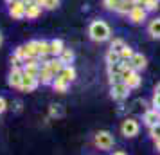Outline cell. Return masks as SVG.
<instances>
[{
	"mask_svg": "<svg viewBox=\"0 0 160 155\" xmlns=\"http://www.w3.org/2000/svg\"><path fill=\"white\" fill-rule=\"evenodd\" d=\"M45 65L49 67V70H51L54 76H59V72H61V70H63V67H65L63 63H61V59H59V58L47 59V61H45Z\"/></svg>",
	"mask_w": 160,
	"mask_h": 155,
	"instance_id": "16",
	"label": "cell"
},
{
	"mask_svg": "<svg viewBox=\"0 0 160 155\" xmlns=\"http://www.w3.org/2000/svg\"><path fill=\"white\" fill-rule=\"evenodd\" d=\"M119 61H122L119 52H115V51H108L106 52V63H108V65H112V63H119Z\"/></svg>",
	"mask_w": 160,
	"mask_h": 155,
	"instance_id": "21",
	"label": "cell"
},
{
	"mask_svg": "<svg viewBox=\"0 0 160 155\" xmlns=\"http://www.w3.org/2000/svg\"><path fill=\"white\" fill-rule=\"evenodd\" d=\"M102 4H104V8H106V9H113V11H115L117 4H119V0H104Z\"/></svg>",
	"mask_w": 160,
	"mask_h": 155,
	"instance_id": "30",
	"label": "cell"
},
{
	"mask_svg": "<svg viewBox=\"0 0 160 155\" xmlns=\"http://www.w3.org/2000/svg\"><path fill=\"white\" fill-rule=\"evenodd\" d=\"M59 78L65 80L67 83H72L74 80H76V69H74L72 65H65L63 67V70L59 72Z\"/></svg>",
	"mask_w": 160,
	"mask_h": 155,
	"instance_id": "17",
	"label": "cell"
},
{
	"mask_svg": "<svg viewBox=\"0 0 160 155\" xmlns=\"http://www.w3.org/2000/svg\"><path fill=\"white\" fill-rule=\"evenodd\" d=\"M25 51L29 58H40V40H31L25 44Z\"/></svg>",
	"mask_w": 160,
	"mask_h": 155,
	"instance_id": "14",
	"label": "cell"
},
{
	"mask_svg": "<svg viewBox=\"0 0 160 155\" xmlns=\"http://www.w3.org/2000/svg\"><path fill=\"white\" fill-rule=\"evenodd\" d=\"M54 78H56V76L49 70V67L45 65V61H43V65H42V69H40V74H38V80H40V83H42V85H52Z\"/></svg>",
	"mask_w": 160,
	"mask_h": 155,
	"instance_id": "11",
	"label": "cell"
},
{
	"mask_svg": "<svg viewBox=\"0 0 160 155\" xmlns=\"http://www.w3.org/2000/svg\"><path fill=\"white\" fill-rule=\"evenodd\" d=\"M58 58L61 59V63H63V65H72V61H74V58H76V54H74L72 49H63V52L59 54Z\"/></svg>",
	"mask_w": 160,
	"mask_h": 155,
	"instance_id": "20",
	"label": "cell"
},
{
	"mask_svg": "<svg viewBox=\"0 0 160 155\" xmlns=\"http://www.w3.org/2000/svg\"><path fill=\"white\" fill-rule=\"evenodd\" d=\"M68 87H70V83H67L65 80H61L59 76H56L54 81H52V89L56 90V92H59V94H65L67 90H68Z\"/></svg>",
	"mask_w": 160,
	"mask_h": 155,
	"instance_id": "19",
	"label": "cell"
},
{
	"mask_svg": "<svg viewBox=\"0 0 160 155\" xmlns=\"http://www.w3.org/2000/svg\"><path fill=\"white\" fill-rule=\"evenodd\" d=\"M6 108H8V103H6V99H4V97L0 96V114H2V112H6Z\"/></svg>",
	"mask_w": 160,
	"mask_h": 155,
	"instance_id": "32",
	"label": "cell"
},
{
	"mask_svg": "<svg viewBox=\"0 0 160 155\" xmlns=\"http://www.w3.org/2000/svg\"><path fill=\"white\" fill-rule=\"evenodd\" d=\"M142 121H144V125L148 126V128H151V126L158 125L160 121V112L155 110V108H149V110L144 112V117H142Z\"/></svg>",
	"mask_w": 160,
	"mask_h": 155,
	"instance_id": "9",
	"label": "cell"
},
{
	"mask_svg": "<svg viewBox=\"0 0 160 155\" xmlns=\"http://www.w3.org/2000/svg\"><path fill=\"white\" fill-rule=\"evenodd\" d=\"M88 34H90V38L94 42H104V40L110 38L112 29H110V25L104 20H94L90 23V27H88Z\"/></svg>",
	"mask_w": 160,
	"mask_h": 155,
	"instance_id": "1",
	"label": "cell"
},
{
	"mask_svg": "<svg viewBox=\"0 0 160 155\" xmlns=\"http://www.w3.org/2000/svg\"><path fill=\"white\" fill-rule=\"evenodd\" d=\"M128 16H130V20L133 23H142L146 20V16H148V11H146L140 4H135V8L131 9V13Z\"/></svg>",
	"mask_w": 160,
	"mask_h": 155,
	"instance_id": "7",
	"label": "cell"
},
{
	"mask_svg": "<svg viewBox=\"0 0 160 155\" xmlns=\"http://www.w3.org/2000/svg\"><path fill=\"white\" fill-rule=\"evenodd\" d=\"M140 6H142L146 11H155V9L158 8V0H142Z\"/></svg>",
	"mask_w": 160,
	"mask_h": 155,
	"instance_id": "23",
	"label": "cell"
},
{
	"mask_svg": "<svg viewBox=\"0 0 160 155\" xmlns=\"http://www.w3.org/2000/svg\"><path fill=\"white\" fill-rule=\"evenodd\" d=\"M45 56H49V42L40 40V58H45Z\"/></svg>",
	"mask_w": 160,
	"mask_h": 155,
	"instance_id": "26",
	"label": "cell"
},
{
	"mask_svg": "<svg viewBox=\"0 0 160 155\" xmlns=\"http://www.w3.org/2000/svg\"><path fill=\"white\" fill-rule=\"evenodd\" d=\"M59 8V0H45L43 2V9H49V11H52V9Z\"/></svg>",
	"mask_w": 160,
	"mask_h": 155,
	"instance_id": "28",
	"label": "cell"
},
{
	"mask_svg": "<svg viewBox=\"0 0 160 155\" xmlns=\"http://www.w3.org/2000/svg\"><path fill=\"white\" fill-rule=\"evenodd\" d=\"M130 63V67L133 69V70H142V69H146V65H148V59H146L144 54H140V52H135L133 56H131V59L128 61Z\"/></svg>",
	"mask_w": 160,
	"mask_h": 155,
	"instance_id": "10",
	"label": "cell"
},
{
	"mask_svg": "<svg viewBox=\"0 0 160 155\" xmlns=\"http://www.w3.org/2000/svg\"><path fill=\"white\" fill-rule=\"evenodd\" d=\"M158 2H160V0H158Z\"/></svg>",
	"mask_w": 160,
	"mask_h": 155,
	"instance_id": "39",
	"label": "cell"
},
{
	"mask_svg": "<svg viewBox=\"0 0 160 155\" xmlns=\"http://www.w3.org/2000/svg\"><path fill=\"white\" fill-rule=\"evenodd\" d=\"M155 94H160V83L157 85V87H155Z\"/></svg>",
	"mask_w": 160,
	"mask_h": 155,
	"instance_id": "35",
	"label": "cell"
},
{
	"mask_svg": "<svg viewBox=\"0 0 160 155\" xmlns=\"http://www.w3.org/2000/svg\"><path fill=\"white\" fill-rule=\"evenodd\" d=\"M38 85H40V80H38V78L23 74V80H22V85H20V90H22V92H32V90H36Z\"/></svg>",
	"mask_w": 160,
	"mask_h": 155,
	"instance_id": "8",
	"label": "cell"
},
{
	"mask_svg": "<svg viewBox=\"0 0 160 155\" xmlns=\"http://www.w3.org/2000/svg\"><path fill=\"white\" fill-rule=\"evenodd\" d=\"M133 8H135V2H133V0H119L115 11L121 13V15H130Z\"/></svg>",
	"mask_w": 160,
	"mask_h": 155,
	"instance_id": "15",
	"label": "cell"
},
{
	"mask_svg": "<svg viewBox=\"0 0 160 155\" xmlns=\"http://www.w3.org/2000/svg\"><path fill=\"white\" fill-rule=\"evenodd\" d=\"M112 155H128L126 152H122V150H117V152H113Z\"/></svg>",
	"mask_w": 160,
	"mask_h": 155,
	"instance_id": "33",
	"label": "cell"
},
{
	"mask_svg": "<svg viewBox=\"0 0 160 155\" xmlns=\"http://www.w3.org/2000/svg\"><path fill=\"white\" fill-rule=\"evenodd\" d=\"M42 11H43V6H40L36 2H32L29 4L27 8H25V18H29V20H36L38 16L42 15Z\"/></svg>",
	"mask_w": 160,
	"mask_h": 155,
	"instance_id": "12",
	"label": "cell"
},
{
	"mask_svg": "<svg viewBox=\"0 0 160 155\" xmlns=\"http://www.w3.org/2000/svg\"><path fill=\"white\" fill-rule=\"evenodd\" d=\"M94 142L99 150L106 152V150H110V148L115 144V139H113V135H112L108 130H99V132L94 135Z\"/></svg>",
	"mask_w": 160,
	"mask_h": 155,
	"instance_id": "2",
	"label": "cell"
},
{
	"mask_svg": "<svg viewBox=\"0 0 160 155\" xmlns=\"http://www.w3.org/2000/svg\"><path fill=\"white\" fill-rule=\"evenodd\" d=\"M15 56H18V58L22 59V61H27V59H29V56H27V51H25V45H20V47H16Z\"/></svg>",
	"mask_w": 160,
	"mask_h": 155,
	"instance_id": "25",
	"label": "cell"
},
{
	"mask_svg": "<svg viewBox=\"0 0 160 155\" xmlns=\"http://www.w3.org/2000/svg\"><path fill=\"white\" fill-rule=\"evenodd\" d=\"M119 54H121V59H122V61H130L131 56H133L135 52H133V49H131V47H128V45H126V47H124Z\"/></svg>",
	"mask_w": 160,
	"mask_h": 155,
	"instance_id": "24",
	"label": "cell"
},
{
	"mask_svg": "<svg viewBox=\"0 0 160 155\" xmlns=\"http://www.w3.org/2000/svg\"><path fill=\"white\" fill-rule=\"evenodd\" d=\"M22 80H23V70H22V67H15V69H11L9 78H8V85H9V87L20 89Z\"/></svg>",
	"mask_w": 160,
	"mask_h": 155,
	"instance_id": "6",
	"label": "cell"
},
{
	"mask_svg": "<svg viewBox=\"0 0 160 155\" xmlns=\"http://www.w3.org/2000/svg\"><path fill=\"white\" fill-rule=\"evenodd\" d=\"M13 2H16V0H6V4H8V6H9V4H13Z\"/></svg>",
	"mask_w": 160,
	"mask_h": 155,
	"instance_id": "37",
	"label": "cell"
},
{
	"mask_svg": "<svg viewBox=\"0 0 160 155\" xmlns=\"http://www.w3.org/2000/svg\"><path fill=\"white\" fill-rule=\"evenodd\" d=\"M138 130H140V126H138L137 119H133V117H126L122 121V125H121V133H122L124 137H128V139L137 137Z\"/></svg>",
	"mask_w": 160,
	"mask_h": 155,
	"instance_id": "3",
	"label": "cell"
},
{
	"mask_svg": "<svg viewBox=\"0 0 160 155\" xmlns=\"http://www.w3.org/2000/svg\"><path fill=\"white\" fill-rule=\"evenodd\" d=\"M148 33H149V36L151 38H157L160 40V18H153L149 25H148Z\"/></svg>",
	"mask_w": 160,
	"mask_h": 155,
	"instance_id": "18",
	"label": "cell"
},
{
	"mask_svg": "<svg viewBox=\"0 0 160 155\" xmlns=\"http://www.w3.org/2000/svg\"><path fill=\"white\" fill-rule=\"evenodd\" d=\"M126 47V44H124V40H121V38H115L113 42H112V45H110V51H115V52H121Z\"/></svg>",
	"mask_w": 160,
	"mask_h": 155,
	"instance_id": "22",
	"label": "cell"
},
{
	"mask_svg": "<svg viewBox=\"0 0 160 155\" xmlns=\"http://www.w3.org/2000/svg\"><path fill=\"white\" fill-rule=\"evenodd\" d=\"M130 90L131 89L124 81H119V83H113V85H112V89H110V96L113 97L115 101H122V99L128 97Z\"/></svg>",
	"mask_w": 160,
	"mask_h": 155,
	"instance_id": "4",
	"label": "cell"
},
{
	"mask_svg": "<svg viewBox=\"0 0 160 155\" xmlns=\"http://www.w3.org/2000/svg\"><path fill=\"white\" fill-rule=\"evenodd\" d=\"M34 2H36V4H40V6H43V2H45V0H34Z\"/></svg>",
	"mask_w": 160,
	"mask_h": 155,
	"instance_id": "36",
	"label": "cell"
},
{
	"mask_svg": "<svg viewBox=\"0 0 160 155\" xmlns=\"http://www.w3.org/2000/svg\"><path fill=\"white\" fill-rule=\"evenodd\" d=\"M25 4H23L22 0H16V2H13V4H9V15L13 16L15 20H22V18H25Z\"/></svg>",
	"mask_w": 160,
	"mask_h": 155,
	"instance_id": "5",
	"label": "cell"
},
{
	"mask_svg": "<svg viewBox=\"0 0 160 155\" xmlns=\"http://www.w3.org/2000/svg\"><path fill=\"white\" fill-rule=\"evenodd\" d=\"M149 135H151V139H153V141L160 139V123H158V125H155V126H151V128H149Z\"/></svg>",
	"mask_w": 160,
	"mask_h": 155,
	"instance_id": "27",
	"label": "cell"
},
{
	"mask_svg": "<svg viewBox=\"0 0 160 155\" xmlns=\"http://www.w3.org/2000/svg\"><path fill=\"white\" fill-rule=\"evenodd\" d=\"M158 123H160V121H158Z\"/></svg>",
	"mask_w": 160,
	"mask_h": 155,
	"instance_id": "40",
	"label": "cell"
},
{
	"mask_svg": "<svg viewBox=\"0 0 160 155\" xmlns=\"http://www.w3.org/2000/svg\"><path fill=\"white\" fill-rule=\"evenodd\" d=\"M51 116L52 117H59V116H63L61 105H51Z\"/></svg>",
	"mask_w": 160,
	"mask_h": 155,
	"instance_id": "29",
	"label": "cell"
},
{
	"mask_svg": "<svg viewBox=\"0 0 160 155\" xmlns=\"http://www.w3.org/2000/svg\"><path fill=\"white\" fill-rule=\"evenodd\" d=\"M155 148H157V152H160V139L155 141Z\"/></svg>",
	"mask_w": 160,
	"mask_h": 155,
	"instance_id": "34",
	"label": "cell"
},
{
	"mask_svg": "<svg viewBox=\"0 0 160 155\" xmlns=\"http://www.w3.org/2000/svg\"><path fill=\"white\" fill-rule=\"evenodd\" d=\"M63 49H65V45L61 40H51L49 42V56H52V58H58L63 52Z\"/></svg>",
	"mask_w": 160,
	"mask_h": 155,
	"instance_id": "13",
	"label": "cell"
},
{
	"mask_svg": "<svg viewBox=\"0 0 160 155\" xmlns=\"http://www.w3.org/2000/svg\"><path fill=\"white\" fill-rule=\"evenodd\" d=\"M2 42H4V38H2V33H0V45H2Z\"/></svg>",
	"mask_w": 160,
	"mask_h": 155,
	"instance_id": "38",
	"label": "cell"
},
{
	"mask_svg": "<svg viewBox=\"0 0 160 155\" xmlns=\"http://www.w3.org/2000/svg\"><path fill=\"white\" fill-rule=\"evenodd\" d=\"M153 108L160 112V94H155L153 96Z\"/></svg>",
	"mask_w": 160,
	"mask_h": 155,
	"instance_id": "31",
	"label": "cell"
}]
</instances>
